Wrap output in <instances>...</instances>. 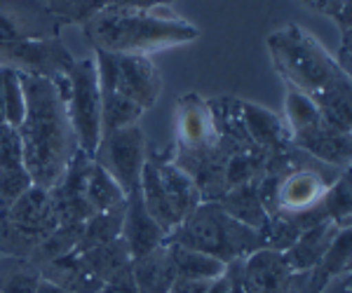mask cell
Listing matches in <instances>:
<instances>
[{
    "instance_id": "f1b7e54d",
    "label": "cell",
    "mask_w": 352,
    "mask_h": 293,
    "mask_svg": "<svg viewBox=\"0 0 352 293\" xmlns=\"http://www.w3.org/2000/svg\"><path fill=\"white\" fill-rule=\"evenodd\" d=\"M268 169V155L258 148H244L228 157L226 165V183L228 188L242 183H258Z\"/></svg>"
},
{
    "instance_id": "d590c367",
    "label": "cell",
    "mask_w": 352,
    "mask_h": 293,
    "mask_svg": "<svg viewBox=\"0 0 352 293\" xmlns=\"http://www.w3.org/2000/svg\"><path fill=\"white\" fill-rule=\"evenodd\" d=\"M300 3L333 19L340 31L352 28V0H300Z\"/></svg>"
},
{
    "instance_id": "ab89813d",
    "label": "cell",
    "mask_w": 352,
    "mask_h": 293,
    "mask_svg": "<svg viewBox=\"0 0 352 293\" xmlns=\"http://www.w3.org/2000/svg\"><path fill=\"white\" fill-rule=\"evenodd\" d=\"M352 28H348V31H340V49L336 52V64L340 66V71L348 73L350 75V69H352Z\"/></svg>"
},
{
    "instance_id": "ac0fdd59",
    "label": "cell",
    "mask_w": 352,
    "mask_h": 293,
    "mask_svg": "<svg viewBox=\"0 0 352 293\" xmlns=\"http://www.w3.org/2000/svg\"><path fill=\"white\" fill-rule=\"evenodd\" d=\"M132 277L139 293H169L179 279L172 256V246L164 242L146 256L132 261Z\"/></svg>"
},
{
    "instance_id": "5bb4252c",
    "label": "cell",
    "mask_w": 352,
    "mask_h": 293,
    "mask_svg": "<svg viewBox=\"0 0 352 293\" xmlns=\"http://www.w3.org/2000/svg\"><path fill=\"white\" fill-rule=\"evenodd\" d=\"M122 239L127 244L129 253H132V261L146 256L153 249L164 244L167 233L153 221V216L146 209L141 193L134 190L124 197V223H122Z\"/></svg>"
},
{
    "instance_id": "ee69618b",
    "label": "cell",
    "mask_w": 352,
    "mask_h": 293,
    "mask_svg": "<svg viewBox=\"0 0 352 293\" xmlns=\"http://www.w3.org/2000/svg\"><path fill=\"white\" fill-rule=\"evenodd\" d=\"M36 293H71V291L61 289V286H56V284H52V281H47V279H41Z\"/></svg>"
},
{
    "instance_id": "484cf974",
    "label": "cell",
    "mask_w": 352,
    "mask_h": 293,
    "mask_svg": "<svg viewBox=\"0 0 352 293\" xmlns=\"http://www.w3.org/2000/svg\"><path fill=\"white\" fill-rule=\"evenodd\" d=\"M101 92V137L111 134L116 129L136 125L144 115V110L132 104L127 97L111 87H99Z\"/></svg>"
},
{
    "instance_id": "8992f818",
    "label": "cell",
    "mask_w": 352,
    "mask_h": 293,
    "mask_svg": "<svg viewBox=\"0 0 352 293\" xmlns=\"http://www.w3.org/2000/svg\"><path fill=\"white\" fill-rule=\"evenodd\" d=\"M66 108L78 139V148L92 157L101 141V92L96 61L76 59L66 73Z\"/></svg>"
},
{
    "instance_id": "7bdbcfd3",
    "label": "cell",
    "mask_w": 352,
    "mask_h": 293,
    "mask_svg": "<svg viewBox=\"0 0 352 293\" xmlns=\"http://www.w3.org/2000/svg\"><path fill=\"white\" fill-rule=\"evenodd\" d=\"M207 293H228V274H221V277L212 279V284H209Z\"/></svg>"
},
{
    "instance_id": "7a4b0ae2",
    "label": "cell",
    "mask_w": 352,
    "mask_h": 293,
    "mask_svg": "<svg viewBox=\"0 0 352 293\" xmlns=\"http://www.w3.org/2000/svg\"><path fill=\"white\" fill-rule=\"evenodd\" d=\"M19 78L24 87L26 115L16 132L24 148V165L33 185L50 190L78 153V139L66 108L68 80Z\"/></svg>"
},
{
    "instance_id": "9c48e42d",
    "label": "cell",
    "mask_w": 352,
    "mask_h": 293,
    "mask_svg": "<svg viewBox=\"0 0 352 293\" xmlns=\"http://www.w3.org/2000/svg\"><path fill=\"white\" fill-rule=\"evenodd\" d=\"M340 172H345V169H336L320 160H312L308 165L296 167L294 172L280 176L272 216H292V213L312 209L324 197L329 185L340 176Z\"/></svg>"
},
{
    "instance_id": "b9f144b4",
    "label": "cell",
    "mask_w": 352,
    "mask_h": 293,
    "mask_svg": "<svg viewBox=\"0 0 352 293\" xmlns=\"http://www.w3.org/2000/svg\"><path fill=\"white\" fill-rule=\"evenodd\" d=\"M101 293H139L136 291L134 277H132V270H127V272H122L120 277L109 281V284L101 289Z\"/></svg>"
},
{
    "instance_id": "4dcf8cb0",
    "label": "cell",
    "mask_w": 352,
    "mask_h": 293,
    "mask_svg": "<svg viewBox=\"0 0 352 293\" xmlns=\"http://www.w3.org/2000/svg\"><path fill=\"white\" fill-rule=\"evenodd\" d=\"M87 202L94 213L113 209V207L124 202L122 188L113 181L111 174L106 172V169H101L94 160H92V169H89V178H87Z\"/></svg>"
},
{
    "instance_id": "60d3db41",
    "label": "cell",
    "mask_w": 352,
    "mask_h": 293,
    "mask_svg": "<svg viewBox=\"0 0 352 293\" xmlns=\"http://www.w3.org/2000/svg\"><path fill=\"white\" fill-rule=\"evenodd\" d=\"M320 293H352V268L329 279Z\"/></svg>"
},
{
    "instance_id": "4316f807",
    "label": "cell",
    "mask_w": 352,
    "mask_h": 293,
    "mask_svg": "<svg viewBox=\"0 0 352 293\" xmlns=\"http://www.w3.org/2000/svg\"><path fill=\"white\" fill-rule=\"evenodd\" d=\"M169 246H172V256H174V266H176L179 279L207 281V279H217L226 272V263H221L219 258L207 256V253H202V251L184 249V246H176V244H169Z\"/></svg>"
},
{
    "instance_id": "8d00e7d4",
    "label": "cell",
    "mask_w": 352,
    "mask_h": 293,
    "mask_svg": "<svg viewBox=\"0 0 352 293\" xmlns=\"http://www.w3.org/2000/svg\"><path fill=\"white\" fill-rule=\"evenodd\" d=\"M327 281L329 279L317 268L303 270V272H292L280 293H320Z\"/></svg>"
},
{
    "instance_id": "8fae6325",
    "label": "cell",
    "mask_w": 352,
    "mask_h": 293,
    "mask_svg": "<svg viewBox=\"0 0 352 293\" xmlns=\"http://www.w3.org/2000/svg\"><path fill=\"white\" fill-rule=\"evenodd\" d=\"M89 169H92V157L78 148V153L73 155L71 165H68L66 172L61 174V178L47 190L59 225L85 223L94 213L87 202Z\"/></svg>"
},
{
    "instance_id": "d4e9b609",
    "label": "cell",
    "mask_w": 352,
    "mask_h": 293,
    "mask_svg": "<svg viewBox=\"0 0 352 293\" xmlns=\"http://www.w3.org/2000/svg\"><path fill=\"white\" fill-rule=\"evenodd\" d=\"M80 237H82V223L76 225H59L54 233H50L47 237L41 242L36 251L31 253L28 263H33L38 270L52 261H59V258L68 256V253H76L78 246H80Z\"/></svg>"
},
{
    "instance_id": "e575fe53",
    "label": "cell",
    "mask_w": 352,
    "mask_h": 293,
    "mask_svg": "<svg viewBox=\"0 0 352 293\" xmlns=\"http://www.w3.org/2000/svg\"><path fill=\"white\" fill-rule=\"evenodd\" d=\"M24 165V148L21 137L14 127L0 125V172L5 169H21Z\"/></svg>"
},
{
    "instance_id": "3957f363",
    "label": "cell",
    "mask_w": 352,
    "mask_h": 293,
    "mask_svg": "<svg viewBox=\"0 0 352 293\" xmlns=\"http://www.w3.org/2000/svg\"><path fill=\"white\" fill-rule=\"evenodd\" d=\"M82 33L94 52L141 56L200 38L197 26L176 16L169 8H157L151 12L106 8L85 21Z\"/></svg>"
},
{
    "instance_id": "30bf717a",
    "label": "cell",
    "mask_w": 352,
    "mask_h": 293,
    "mask_svg": "<svg viewBox=\"0 0 352 293\" xmlns=\"http://www.w3.org/2000/svg\"><path fill=\"white\" fill-rule=\"evenodd\" d=\"M61 21L45 0H0V45L59 38Z\"/></svg>"
},
{
    "instance_id": "2e32d148",
    "label": "cell",
    "mask_w": 352,
    "mask_h": 293,
    "mask_svg": "<svg viewBox=\"0 0 352 293\" xmlns=\"http://www.w3.org/2000/svg\"><path fill=\"white\" fill-rule=\"evenodd\" d=\"M240 110L249 139H252V143L256 145L261 153L275 155L287 150L289 145H294L287 122L277 113L261 108L256 104H249V101H240Z\"/></svg>"
},
{
    "instance_id": "7402d4cb",
    "label": "cell",
    "mask_w": 352,
    "mask_h": 293,
    "mask_svg": "<svg viewBox=\"0 0 352 293\" xmlns=\"http://www.w3.org/2000/svg\"><path fill=\"white\" fill-rule=\"evenodd\" d=\"M219 207L223 209L228 216H232L235 221H240L247 228L254 230H263L268 223V211L261 204L258 188L256 183H242V185H232L219 197Z\"/></svg>"
},
{
    "instance_id": "cb8c5ba5",
    "label": "cell",
    "mask_w": 352,
    "mask_h": 293,
    "mask_svg": "<svg viewBox=\"0 0 352 293\" xmlns=\"http://www.w3.org/2000/svg\"><path fill=\"white\" fill-rule=\"evenodd\" d=\"M122 223H124V202L113 207V209L92 213L82 223V237L78 251L92 249V246L99 244H109V242L122 237Z\"/></svg>"
},
{
    "instance_id": "9a60e30c",
    "label": "cell",
    "mask_w": 352,
    "mask_h": 293,
    "mask_svg": "<svg viewBox=\"0 0 352 293\" xmlns=\"http://www.w3.org/2000/svg\"><path fill=\"white\" fill-rule=\"evenodd\" d=\"M0 218L26 230V233L41 235V237H47L50 233L59 228L50 193L45 188H38V185H31L19 200L0 211Z\"/></svg>"
},
{
    "instance_id": "74e56055",
    "label": "cell",
    "mask_w": 352,
    "mask_h": 293,
    "mask_svg": "<svg viewBox=\"0 0 352 293\" xmlns=\"http://www.w3.org/2000/svg\"><path fill=\"white\" fill-rule=\"evenodd\" d=\"M174 0H111L109 8L113 10H132V12H151L157 8H169Z\"/></svg>"
},
{
    "instance_id": "ba28073f",
    "label": "cell",
    "mask_w": 352,
    "mask_h": 293,
    "mask_svg": "<svg viewBox=\"0 0 352 293\" xmlns=\"http://www.w3.org/2000/svg\"><path fill=\"white\" fill-rule=\"evenodd\" d=\"M73 61L76 59L61 38L0 45V69L14 71L19 75L45 78L56 82L66 78Z\"/></svg>"
},
{
    "instance_id": "ffe728a7",
    "label": "cell",
    "mask_w": 352,
    "mask_h": 293,
    "mask_svg": "<svg viewBox=\"0 0 352 293\" xmlns=\"http://www.w3.org/2000/svg\"><path fill=\"white\" fill-rule=\"evenodd\" d=\"M292 270L287 268L285 256L272 249H258L244 258V279L249 293H280Z\"/></svg>"
},
{
    "instance_id": "f546056e",
    "label": "cell",
    "mask_w": 352,
    "mask_h": 293,
    "mask_svg": "<svg viewBox=\"0 0 352 293\" xmlns=\"http://www.w3.org/2000/svg\"><path fill=\"white\" fill-rule=\"evenodd\" d=\"M329 221H333L340 230L352 223V193H350V169L340 172V176L329 185L324 197L320 200Z\"/></svg>"
},
{
    "instance_id": "44dd1931",
    "label": "cell",
    "mask_w": 352,
    "mask_h": 293,
    "mask_svg": "<svg viewBox=\"0 0 352 293\" xmlns=\"http://www.w3.org/2000/svg\"><path fill=\"white\" fill-rule=\"evenodd\" d=\"M41 277L71 293H101V289H104V281H99L89 272V268L85 266L82 256L78 251L43 266Z\"/></svg>"
},
{
    "instance_id": "1f68e13d",
    "label": "cell",
    "mask_w": 352,
    "mask_h": 293,
    "mask_svg": "<svg viewBox=\"0 0 352 293\" xmlns=\"http://www.w3.org/2000/svg\"><path fill=\"white\" fill-rule=\"evenodd\" d=\"M47 8L52 10V14L61 21V26L66 24H85L87 19H92L94 14H99L101 10L109 8L111 0H45Z\"/></svg>"
},
{
    "instance_id": "83f0119b",
    "label": "cell",
    "mask_w": 352,
    "mask_h": 293,
    "mask_svg": "<svg viewBox=\"0 0 352 293\" xmlns=\"http://www.w3.org/2000/svg\"><path fill=\"white\" fill-rule=\"evenodd\" d=\"M41 270L24 258H0V293H36Z\"/></svg>"
},
{
    "instance_id": "6da1fadb",
    "label": "cell",
    "mask_w": 352,
    "mask_h": 293,
    "mask_svg": "<svg viewBox=\"0 0 352 293\" xmlns=\"http://www.w3.org/2000/svg\"><path fill=\"white\" fill-rule=\"evenodd\" d=\"M268 52L287 89L305 94L331 127L352 129L350 75L340 71L331 54L298 24H287L268 36Z\"/></svg>"
},
{
    "instance_id": "d6986e66",
    "label": "cell",
    "mask_w": 352,
    "mask_h": 293,
    "mask_svg": "<svg viewBox=\"0 0 352 293\" xmlns=\"http://www.w3.org/2000/svg\"><path fill=\"white\" fill-rule=\"evenodd\" d=\"M338 233H340V228L333 221L317 223V225H312V228L303 230V233L298 235V239L282 253L287 268L292 270V272L312 270L324 258V253L329 251V246H331V242L336 239Z\"/></svg>"
},
{
    "instance_id": "7c38bea8",
    "label": "cell",
    "mask_w": 352,
    "mask_h": 293,
    "mask_svg": "<svg viewBox=\"0 0 352 293\" xmlns=\"http://www.w3.org/2000/svg\"><path fill=\"white\" fill-rule=\"evenodd\" d=\"M292 143L329 167L350 169V160H352L350 134L329 125L324 117H322V113L315 122H310V125H305L303 129L292 134Z\"/></svg>"
},
{
    "instance_id": "836d02e7",
    "label": "cell",
    "mask_w": 352,
    "mask_h": 293,
    "mask_svg": "<svg viewBox=\"0 0 352 293\" xmlns=\"http://www.w3.org/2000/svg\"><path fill=\"white\" fill-rule=\"evenodd\" d=\"M350 256H352V233H350V228H345L336 235V239L331 242L324 258H322L315 268L320 270L327 279H331L343 272V270H350Z\"/></svg>"
},
{
    "instance_id": "52a82bcc",
    "label": "cell",
    "mask_w": 352,
    "mask_h": 293,
    "mask_svg": "<svg viewBox=\"0 0 352 293\" xmlns=\"http://www.w3.org/2000/svg\"><path fill=\"white\" fill-rule=\"evenodd\" d=\"M92 160L111 174V178L122 188L124 197L139 190L141 172L148 160V141L139 125H129L104 134L96 145Z\"/></svg>"
},
{
    "instance_id": "603a6c76",
    "label": "cell",
    "mask_w": 352,
    "mask_h": 293,
    "mask_svg": "<svg viewBox=\"0 0 352 293\" xmlns=\"http://www.w3.org/2000/svg\"><path fill=\"white\" fill-rule=\"evenodd\" d=\"M78 253L82 256L89 272L99 281H104V286L116 277H120L122 272L132 270V253H129L122 237L113 239L109 244H99V246H92V249L78 251Z\"/></svg>"
},
{
    "instance_id": "d6a6232c",
    "label": "cell",
    "mask_w": 352,
    "mask_h": 293,
    "mask_svg": "<svg viewBox=\"0 0 352 293\" xmlns=\"http://www.w3.org/2000/svg\"><path fill=\"white\" fill-rule=\"evenodd\" d=\"M3 71V101H5V125L19 129L26 115V99L24 87H21L19 73L0 69Z\"/></svg>"
},
{
    "instance_id": "e0dca14e",
    "label": "cell",
    "mask_w": 352,
    "mask_h": 293,
    "mask_svg": "<svg viewBox=\"0 0 352 293\" xmlns=\"http://www.w3.org/2000/svg\"><path fill=\"white\" fill-rule=\"evenodd\" d=\"M151 155L155 160L157 174H160V181L164 185V193H167L169 202H172V209L181 223L202 204L200 190H197V185L192 183V178L184 169H179L169 160V150H164V153L151 150Z\"/></svg>"
},
{
    "instance_id": "f6af8a7d",
    "label": "cell",
    "mask_w": 352,
    "mask_h": 293,
    "mask_svg": "<svg viewBox=\"0 0 352 293\" xmlns=\"http://www.w3.org/2000/svg\"><path fill=\"white\" fill-rule=\"evenodd\" d=\"M0 125H5V101H3V71H0Z\"/></svg>"
},
{
    "instance_id": "4fadbf2b",
    "label": "cell",
    "mask_w": 352,
    "mask_h": 293,
    "mask_svg": "<svg viewBox=\"0 0 352 293\" xmlns=\"http://www.w3.org/2000/svg\"><path fill=\"white\" fill-rule=\"evenodd\" d=\"M219 141L209 104L200 94H186L176 101V150H197Z\"/></svg>"
},
{
    "instance_id": "f35d334b",
    "label": "cell",
    "mask_w": 352,
    "mask_h": 293,
    "mask_svg": "<svg viewBox=\"0 0 352 293\" xmlns=\"http://www.w3.org/2000/svg\"><path fill=\"white\" fill-rule=\"evenodd\" d=\"M226 274H228V293H249L247 279H244V261L228 263Z\"/></svg>"
},
{
    "instance_id": "277c9868",
    "label": "cell",
    "mask_w": 352,
    "mask_h": 293,
    "mask_svg": "<svg viewBox=\"0 0 352 293\" xmlns=\"http://www.w3.org/2000/svg\"><path fill=\"white\" fill-rule=\"evenodd\" d=\"M169 244L202 251L221 263L244 261L254 251L263 249L261 233L235 221L219 207V202H202L188 218H184L167 235Z\"/></svg>"
},
{
    "instance_id": "5b68a950",
    "label": "cell",
    "mask_w": 352,
    "mask_h": 293,
    "mask_svg": "<svg viewBox=\"0 0 352 293\" xmlns=\"http://www.w3.org/2000/svg\"><path fill=\"white\" fill-rule=\"evenodd\" d=\"M94 54L96 71H99V87L116 89L144 113L157 104L162 92V78L148 56L109 52Z\"/></svg>"
}]
</instances>
